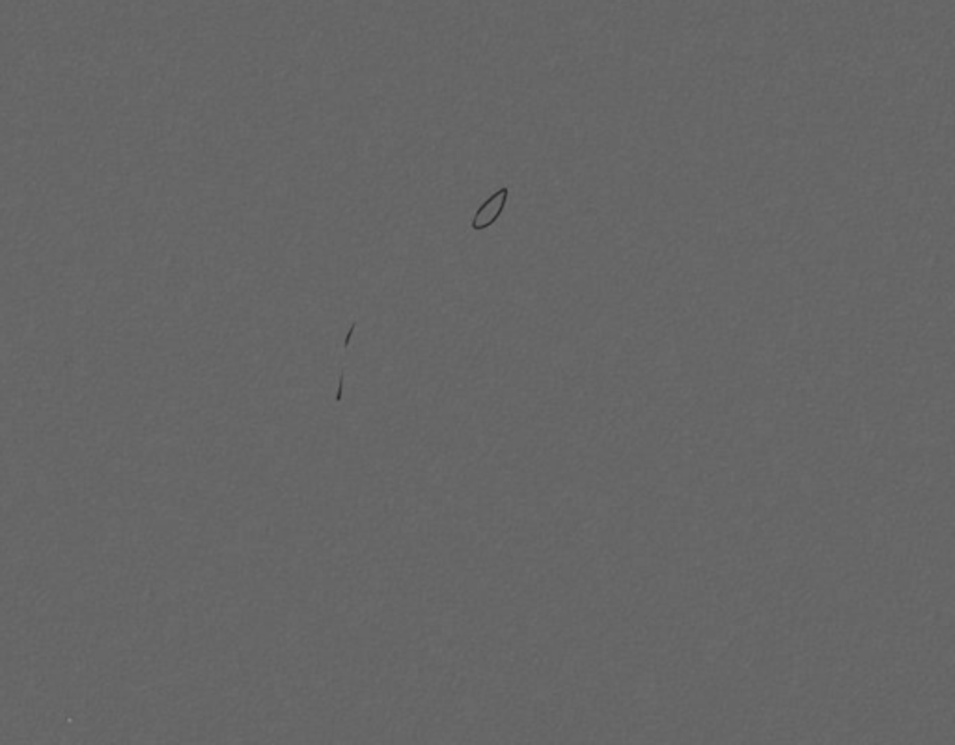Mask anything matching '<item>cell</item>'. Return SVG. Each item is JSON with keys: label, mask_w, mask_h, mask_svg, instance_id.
<instances>
[{"label": "cell", "mask_w": 955, "mask_h": 745, "mask_svg": "<svg viewBox=\"0 0 955 745\" xmlns=\"http://www.w3.org/2000/svg\"><path fill=\"white\" fill-rule=\"evenodd\" d=\"M508 198H510V188L508 187L496 188L489 196V198L476 209L474 216L470 218V230L476 231V233H480V231H486L491 226H494L498 222V218H501L503 213H504Z\"/></svg>", "instance_id": "6da1fadb"}]
</instances>
